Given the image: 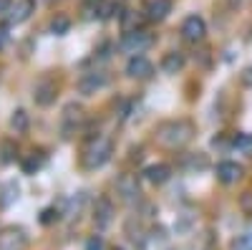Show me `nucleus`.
Wrapping results in <instances>:
<instances>
[{
	"mask_svg": "<svg viewBox=\"0 0 252 250\" xmlns=\"http://www.w3.org/2000/svg\"><path fill=\"white\" fill-rule=\"evenodd\" d=\"M83 119V114H81V107H73V104H71V107L66 109V129H71L73 127V121L78 124Z\"/></svg>",
	"mask_w": 252,
	"mask_h": 250,
	"instance_id": "a211bd4d",
	"label": "nucleus"
},
{
	"mask_svg": "<svg viewBox=\"0 0 252 250\" xmlns=\"http://www.w3.org/2000/svg\"><path fill=\"white\" fill-rule=\"evenodd\" d=\"M5 43H8V31H5V28H0V48H3Z\"/></svg>",
	"mask_w": 252,
	"mask_h": 250,
	"instance_id": "393cba45",
	"label": "nucleus"
},
{
	"mask_svg": "<svg viewBox=\"0 0 252 250\" xmlns=\"http://www.w3.org/2000/svg\"><path fill=\"white\" fill-rule=\"evenodd\" d=\"M242 175H245V170H242V164H237V162H220L217 164V179L222 182V184H235L237 179H242Z\"/></svg>",
	"mask_w": 252,
	"mask_h": 250,
	"instance_id": "6e6552de",
	"label": "nucleus"
},
{
	"mask_svg": "<svg viewBox=\"0 0 252 250\" xmlns=\"http://www.w3.org/2000/svg\"><path fill=\"white\" fill-rule=\"evenodd\" d=\"M242 3V0H229V5H240Z\"/></svg>",
	"mask_w": 252,
	"mask_h": 250,
	"instance_id": "a878e982",
	"label": "nucleus"
},
{
	"mask_svg": "<svg viewBox=\"0 0 252 250\" xmlns=\"http://www.w3.org/2000/svg\"><path fill=\"white\" fill-rule=\"evenodd\" d=\"M146 18L149 20H164L166 15L172 13V0H149L144 8Z\"/></svg>",
	"mask_w": 252,
	"mask_h": 250,
	"instance_id": "f8f14e48",
	"label": "nucleus"
},
{
	"mask_svg": "<svg viewBox=\"0 0 252 250\" xmlns=\"http://www.w3.org/2000/svg\"><path fill=\"white\" fill-rule=\"evenodd\" d=\"M184 69V56L179 51H172V53H166L164 61H161V71L164 73H179Z\"/></svg>",
	"mask_w": 252,
	"mask_h": 250,
	"instance_id": "2eb2a0df",
	"label": "nucleus"
},
{
	"mask_svg": "<svg viewBox=\"0 0 252 250\" xmlns=\"http://www.w3.org/2000/svg\"><path fill=\"white\" fill-rule=\"evenodd\" d=\"M192 134H194V127L187 119H172V121H164L157 129V142L161 144V147L179 149L192 139Z\"/></svg>",
	"mask_w": 252,
	"mask_h": 250,
	"instance_id": "f257e3e1",
	"label": "nucleus"
},
{
	"mask_svg": "<svg viewBox=\"0 0 252 250\" xmlns=\"http://www.w3.org/2000/svg\"><path fill=\"white\" fill-rule=\"evenodd\" d=\"M10 5H13V0H0V15H8Z\"/></svg>",
	"mask_w": 252,
	"mask_h": 250,
	"instance_id": "5701e85b",
	"label": "nucleus"
},
{
	"mask_svg": "<svg viewBox=\"0 0 252 250\" xmlns=\"http://www.w3.org/2000/svg\"><path fill=\"white\" fill-rule=\"evenodd\" d=\"M28 235L23 227H5L0 230V250H26Z\"/></svg>",
	"mask_w": 252,
	"mask_h": 250,
	"instance_id": "20e7f679",
	"label": "nucleus"
},
{
	"mask_svg": "<svg viewBox=\"0 0 252 250\" xmlns=\"http://www.w3.org/2000/svg\"><path fill=\"white\" fill-rule=\"evenodd\" d=\"M152 73H154V64L141 53L131 56L129 64H126V76H131V78H152Z\"/></svg>",
	"mask_w": 252,
	"mask_h": 250,
	"instance_id": "423d86ee",
	"label": "nucleus"
},
{
	"mask_svg": "<svg viewBox=\"0 0 252 250\" xmlns=\"http://www.w3.org/2000/svg\"><path fill=\"white\" fill-rule=\"evenodd\" d=\"M33 10H35V0H18V3H13L10 5V10H8V23H26V20L33 15Z\"/></svg>",
	"mask_w": 252,
	"mask_h": 250,
	"instance_id": "1a4fd4ad",
	"label": "nucleus"
},
{
	"mask_svg": "<svg viewBox=\"0 0 252 250\" xmlns=\"http://www.w3.org/2000/svg\"><path fill=\"white\" fill-rule=\"evenodd\" d=\"M38 167H40V162H35V159H31V162H26V164H23V170H26V172L31 175L33 170H38Z\"/></svg>",
	"mask_w": 252,
	"mask_h": 250,
	"instance_id": "b1692460",
	"label": "nucleus"
},
{
	"mask_svg": "<svg viewBox=\"0 0 252 250\" xmlns=\"http://www.w3.org/2000/svg\"><path fill=\"white\" fill-rule=\"evenodd\" d=\"M114 154V144L111 139L106 137H96L86 144V149H83V167L86 170H98V167H103Z\"/></svg>",
	"mask_w": 252,
	"mask_h": 250,
	"instance_id": "f03ea898",
	"label": "nucleus"
},
{
	"mask_svg": "<svg viewBox=\"0 0 252 250\" xmlns=\"http://www.w3.org/2000/svg\"><path fill=\"white\" fill-rule=\"evenodd\" d=\"M152 43H154V38L146 33V31H129V33L121 38L119 48H121L124 53H129V56H136V53H144Z\"/></svg>",
	"mask_w": 252,
	"mask_h": 250,
	"instance_id": "7ed1b4c3",
	"label": "nucleus"
},
{
	"mask_svg": "<svg viewBox=\"0 0 252 250\" xmlns=\"http://www.w3.org/2000/svg\"><path fill=\"white\" fill-rule=\"evenodd\" d=\"M111 215H114V205H111L106 197H101V200L96 202V207H94V222H96L98 227H106V225L111 222Z\"/></svg>",
	"mask_w": 252,
	"mask_h": 250,
	"instance_id": "4468645a",
	"label": "nucleus"
},
{
	"mask_svg": "<svg viewBox=\"0 0 252 250\" xmlns=\"http://www.w3.org/2000/svg\"><path fill=\"white\" fill-rule=\"evenodd\" d=\"M235 250H252V230L242 235L240 240H235Z\"/></svg>",
	"mask_w": 252,
	"mask_h": 250,
	"instance_id": "aec40b11",
	"label": "nucleus"
},
{
	"mask_svg": "<svg viewBox=\"0 0 252 250\" xmlns=\"http://www.w3.org/2000/svg\"><path fill=\"white\" fill-rule=\"evenodd\" d=\"M106 73H101V71H91V73H86V76H81V81H78V91L83 94V96H91V94H96V91H101L103 86H106Z\"/></svg>",
	"mask_w": 252,
	"mask_h": 250,
	"instance_id": "0eeeda50",
	"label": "nucleus"
},
{
	"mask_svg": "<svg viewBox=\"0 0 252 250\" xmlns=\"http://www.w3.org/2000/svg\"><path fill=\"white\" fill-rule=\"evenodd\" d=\"M114 250H121V248H114Z\"/></svg>",
	"mask_w": 252,
	"mask_h": 250,
	"instance_id": "bb28decb",
	"label": "nucleus"
},
{
	"mask_svg": "<svg viewBox=\"0 0 252 250\" xmlns=\"http://www.w3.org/2000/svg\"><path fill=\"white\" fill-rule=\"evenodd\" d=\"M68 26H71V23H68V18H56L53 23H51V31H53L56 36H63V33L68 31Z\"/></svg>",
	"mask_w": 252,
	"mask_h": 250,
	"instance_id": "6ab92c4d",
	"label": "nucleus"
},
{
	"mask_svg": "<svg viewBox=\"0 0 252 250\" xmlns=\"http://www.w3.org/2000/svg\"><path fill=\"white\" fill-rule=\"evenodd\" d=\"M144 177L146 182H152V184H164L166 179L172 177V170H169V164H164V162H157V164H149L144 170Z\"/></svg>",
	"mask_w": 252,
	"mask_h": 250,
	"instance_id": "9b49d317",
	"label": "nucleus"
},
{
	"mask_svg": "<svg viewBox=\"0 0 252 250\" xmlns=\"http://www.w3.org/2000/svg\"><path fill=\"white\" fill-rule=\"evenodd\" d=\"M103 3H106V0H83V13H86L89 18H94V15H101V8H103Z\"/></svg>",
	"mask_w": 252,
	"mask_h": 250,
	"instance_id": "f3484780",
	"label": "nucleus"
},
{
	"mask_svg": "<svg viewBox=\"0 0 252 250\" xmlns=\"http://www.w3.org/2000/svg\"><path fill=\"white\" fill-rule=\"evenodd\" d=\"M116 192L121 195V200H124V202H136V200H139V195H141L136 177H131V175H124V177L116 182Z\"/></svg>",
	"mask_w": 252,
	"mask_h": 250,
	"instance_id": "9d476101",
	"label": "nucleus"
},
{
	"mask_svg": "<svg viewBox=\"0 0 252 250\" xmlns=\"http://www.w3.org/2000/svg\"><path fill=\"white\" fill-rule=\"evenodd\" d=\"M53 220H58V210H53V207L43 210V217H40V222H43V225H48V222H53Z\"/></svg>",
	"mask_w": 252,
	"mask_h": 250,
	"instance_id": "412c9836",
	"label": "nucleus"
},
{
	"mask_svg": "<svg viewBox=\"0 0 252 250\" xmlns=\"http://www.w3.org/2000/svg\"><path fill=\"white\" fill-rule=\"evenodd\" d=\"M86 250H103V240L101 238H91L86 243Z\"/></svg>",
	"mask_w": 252,
	"mask_h": 250,
	"instance_id": "4be33fe9",
	"label": "nucleus"
},
{
	"mask_svg": "<svg viewBox=\"0 0 252 250\" xmlns=\"http://www.w3.org/2000/svg\"><path fill=\"white\" fill-rule=\"evenodd\" d=\"M10 127H13L15 132H26V129H28V114H26L23 109L13 111V116H10Z\"/></svg>",
	"mask_w": 252,
	"mask_h": 250,
	"instance_id": "dca6fc26",
	"label": "nucleus"
},
{
	"mask_svg": "<svg viewBox=\"0 0 252 250\" xmlns=\"http://www.w3.org/2000/svg\"><path fill=\"white\" fill-rule=\"evenodd\" d=\"M35 104H40V107H48V104L56 101V83L53 81H40L38 86H35V94H33Z\"/></svg>",
	"mask_w": 252,
	"mask_h": 250,
	"instance_id": "ddd939ff",
	"label": "nucleus"
},
{
	"mask_svg": "<svg viewBox=\"0 0 252 250\" xmlns=\"http://www.w3.org/2000/svg\"><path fill=\"white\" fill-rule=\"evenodd\" d=\"M204 33H207V23H204L199 15L184 18V23H182V38L187 40V43H199V40L204 38Z\"/></svg>",
	"mask_w": 252,
	"mask_h": 250,
	"instance_id": "39448f33",
	"label": "nucleus"
}]
</instances>
